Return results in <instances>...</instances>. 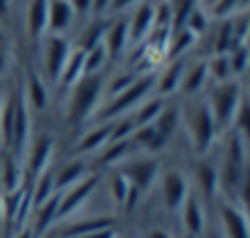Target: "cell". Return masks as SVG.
I'll list each match as a JSON object with an SVG mask.
<instances>
[{"mask_svg":"<svg viewBox=\"0 0 250 238\" xmlns=\"http://www.w3.org/2000/svg\"><path fill=\"white\" fill-rule=\"evenodd\" d=\"M105 91V76L103 74H83L71 88H69V101H66V123L69 126H81L88 118L96 115L101 98Z\"/></svg>","mask_w":250,"mask_h":238,"instance_id":"obj_1","label":"cell"},{"mask_svg":"<svg viewBox=\"0 0 250 238\" xmlns=\"http://www.w3.org/2000/svg\"><path fill=\"white\" fill-rule=\"evenodd\" d=\"M155 91V74H138L135 81L128 86V88H123L120 93L113 96V101L108 106H103L96 118L101 123H110V121H118V118H125V115H130L145 98H150Z\"/></svg>","mask_w":250,"mask_h":238,"instance_id":"obj_2","label":"cell"},{"mask_svg":"<svg viewBox=\"0 0 250 238\" xmlns=\"http://www.w3.org/2000/svg\"><path fill=\"white\" fill-rule=\"evenodd\" d=\"M187 128H189V140L196 150V155H208V150L213 148L216 138H218V126L216 118L208 108V101H199L189 108L187 113Z\"/></svg>","mask_w":250,"mask_h":238,"instance_id":"obj_3","label":"cell"},{"mask_svg":"<svg viewBox=\"0 0 250 238\" xmlns=\"http://www.w3.org/2000/svg\"><path fill=\"white\" fill-rule=\"evenodd\" d=\"M243 86L238 79H230L226 84H216L213 93H211V101H208V108L216 118V126L218 130H228L233 128L235 123V115L243 106Z\"/></svg>","mask_w":250,"mask_h":238,"instance_id":"obj_4","label":"cell"},{"mask_svg":"<svg viewBox=\"0 0 250 238\" xmlns=\"http://www.w3.org/2000/svg\"><path fill=\"white\" fill-rule=\"evenodd\" d=\"M98 182H101V174H88L86 179H81V182L74 184L71 189L62 192V194H59V209H57V223L69 221L74 214H79L81 206H83V204L91 199V194L96 192Z\"/></svg>","mask_w":250,"mask_h":238,"instance_id":"obj_5","label":"cell"},{"mask_svg":"<svg viewBox=\"0 0 250 238\" xmlns=\"http://www.w3.org/2000/svg\"><path fill=\"white\" fill-rule=\"evenodd\" d=\"M54 148H57V143H54V138H52L49 133H42L40 138L30 140L27 152H25V167H22V172L30 177L27 184H32L40 174H44V172L49 170Z\"/></svg>","mask_w":250,"mask_h":238,"instance_id":"obj_6","label":"cell"},{"mask_svg":"<svg viewBox=\"0 0 250 238\" xmlns=\"http://www.w3.org/2000/svg\"><path fill=\"white\" fill-rule=\"evenodd\" d=\"M123 174L128 177V182L140 194H145V192H150L155 187V182L160 177V162L155 157H140V160L128 162V167L123 170Z\"/></svg>","mask_w":250,"mask_h":238,"instance_id":"obj_7","label":"cell"},{"mask_svg":"<svg viewBox=\"0 0 250 238\" xmlns=\"http://www.w3.org/2000/svg\"><path fill=\"white\" fill-rule=\"evenodd\" d=\"M160 192H162V201L169 211H179L184 199L189 196V179L184 172L179 170H169L162 174V182H160Z\"/></svg>","mask_w":250,"mask_h":238,"instance_id":"obj_8","label":"cell"},{"mask_svg":"<svg viewBox=\"0 0 250 238\" xmlns=\"http://www.w3.org/2000/svg\"><path fill=\"white\" fill-rule=\"evenodd\" d=\"M218 218H221L226 238H250V226H248V216L243 206H235L233 201H221Z\"/></svg>","mask_w":250,"mask_h":238,"instance_id":"obj_9","label":"cell"},{"mask_svg":"<svg viewBox=\"0 0 250 238\" xmlns=\"http://www.w3.org/2000/svg\"><path fill=\"white\" fill-rule=\"evenodd\" d=\"M69 52H71V44L62 37V35H52L44 44V71H47V79L49 81H59V74L69 59Z\"/></svg>","mask_w":250,"mask_h":238,"instance_id":"obj_10","label":"cell"},{"mask_svg":"<svg viewBox=\"0 0 250 238\" xmlns=\"http://www.w3.org/2000/svg\"><path fill=\"white\" fill-rule=\"evenodd\" d=\"M152 30H155V3L143 0L138 10L133 13V18L128 20V42L138 47L150 37Z\"/></svg>","mask_w":250,"mask_h":238,"instance_id":"obj_11","label":"cell"},{"mask_svg":"<svg viewBox=\"0 0 250 238\" xmlns=\"http://www.w3.org/2000/svg\"><path fill=\"white\" fill-rule=\"evenodd\" d=\"M179 216H182V228L189 238H199L206 228V211H204V204L196 194H189L179 209Z\"/></svg>","mask_w":250,"mask_h":238,"instance_id":"obj_12","label":"cell"},{"mask_svg":"<svg viewBox=\"0 0 250 238\" xmlns=\"http://www.w3.org/2000/svg\"><path fill=\"white\" fill-rule=\"evenodd\" d=\"M115 226V218L113 216H88V218H74L64 226H59L57 236L59 238H81V236H88L93 231H101V228H110Z\"/></svg>","mask_w":250,"mask_h":238,"instance_id":"obj_13","label":"cell"},{"mask_svg":"<svg viewBox=\"0 0 250 238\" xmlns=\"http://www.w3.org/2000/svg\"><path fill=\"white\" fill-rule=\"evenodd\" d=\"M184 69H187V59H172V62L165 66V71H162L160 76H155V91H157L160 98L167 101V96L179 93Z\"/></svg>","mask_w":250,"mask_h":238,"instance_id":"obj_14","label":"cell"},{"mask_svg":"<svg viewBox=\"0 0 250 238\" xmlns=\"http://www.w3.org/2000/svg\"><path fill=\"white\" fill-rule=\"evenodd\" d=\"M128 44H130L128 42V18H120V20L110 22L105 35H103V49H105L108 59L120 57Z\"/></svg>","mask_w":250,"mask_h":238,"instance_id":"obj_15","label":"cell"},{"mask_svg":"<svg viewBox=\"0 0 250 238\" xmlns=\"http://www.w3.org/2000/svg\"><path fill=\"white\" fill-rule=\"evenodd\" d=\"M108 143H110V123H98L81 135V140L76 143V152L93 155V152H101Z\"/></svg>","mask_w":250,"mask_h":238,"instance_id":"obj_16","label":"cell"},{"mask_svg":"<svg viewBox=\"0 0 250 238\" xmlns=\"http://www.w3.org/2000/svg\"><path fill=\"white\" fill-rule=\"evenodd\" d=\"M74 8L69 0H49V10H47V32L52 35H62L71 20H74Z\"/></svg>","mask_w":250,"mask_h":238,"instance_id":"obj_17","label":"cell"},{"mask_svg":"<svg viewBox=\"0 0 250 238\" xmlns=\"http://www.w3.org/2000/svg\"><path fill=\"white\" fill-rule=\"evenodd\" d=\"M179 121H182V108H179V106H172V103H165L162 113L155 118V123H152L157 138H160L165 145L174 138V133H177V128H179Z\"/></svg>","mask_w":250,"mask_h":238,"instance_id":"obj_18","label":"cell"},{"mask_svg":"<svg viewBox=\"0 0 250 238\" xmlns=\"http://www.w3.org/2000/svg\"><path fill=\"white\" fill-rule=\"evenodd\" d=\"M86 177H88V165H86V160H81V157L71 160L69 165H64V167L54 174L57 194H62V192L71 189L74 184H79V182H81V179H86Z\"/></svg>","mask_w":250,"mask_h":238,"instance_id":"obj_19","label":"cell"},{"mask_svg":"<svg viewBox=\"0 0 250 238\" xmlns=\"http://www.w3.org/2000/svg\"><path fill=\"white\" fill-rule=\"evenodd\" d=\"M22 96H25V101H27L30 110H44V108H47V103H49L47 84H44V81H42V76H40V74H35V71H27Z\"/></svg>","mask_w":250,"mask_h":238,"instance_id":"obj_20","label":"cell"},{"mask_svg":"<svg viewBox=\"0 0 250 238\" xmlns=\"http://www.w3.org/2000/svg\"><path fill=\"white\" fill-rule=\"evenodd\" d=\"M135 150H138V148H135L133 138H128V140H113V143H108V145L101 150L98 165H101V167H113V165H120V162H128Z\"/></svg>","mask_w":250,"mask_h":238,"instance_id":"obj_21","label":"cell"},{"mask_svg":"<svg viewBox=\"0 0 250 238\" xmlns=\"http://www.w3.org/2000/svg\"><path fill=\"white\" fill-rule=\"evenodd\" d=\"M206 84H208V69H206V62H194V64H187L179 91H182L184 96H196Z\"/></svg>","mask_w":250,"mask_h":238,"instance_id":"obj_22","label":"cell"},{"mask_svg":"<svg viewBox=\"0 0 250 238\" xmlns=\"http://www.w3.org/2000/svg\"><path fill=\"white\" fill-rule=\"evenodd\" d=\"M165 98H160V96H150V98H145L128 118L133 121V126L135 128H143V126H152L155 123V118L162 113V108H165Z\"/></svg>","mask_w":250,"mask_h":238,"instance_id":"obj_23","label":"cell"},{"mask_svg":"<svg viewBox=\"0 0 250 238\" xmlns=\"http://www.w3.org/2000/svg\"><path fill=\"white\" fill-rule=\"evenodd\" d=\"M86 71H83V49H71L69 52V59H66V64H64V69H62V74H59V88L62 91H69L81 76H83Z\"/></svg>","mask_w":250,"mask_h":238,"instance_id":"obj_24","label":"cell"},{"mask_svg":"<svg viewBox=\"0 0 250 238\" xmlns=\"http://www.w3.org/2000/svg\"><path fill=\"white\" fill-rule=\"evenodd\" d=\"M47 10L49 0H30L27 8V32L32 40H40L47 32Z\"/></svg>","mask_w":250,"mask_h":238,"instance_id":"obj_25","label":"cell"},{"mask_svg":"<svg viewBox=\"0 0 250 238\" xmlns=\"http://www.w3.org/2000/svg\"><path fill=\"white\" fill-rule=\"evenodd\" d=\"M196 35L194 32H189L187 27H179V30H172V37H169V47H167V59L172 62V59H184L189 52H191V47L196 44Z\"/></svg>","mask_w":250,"mask_h":238,"instance_id":"obj_26","label":"cell"},{"mask_svg":"<svg viewBox=\"0 0 250 238\" xmlns=\"http://www.w3.org/2000/svg\"><path fill=\"white\" fill-rule=\"evenodd\" d=\"M57 209H59V194H54L49 201H44L42 206H37L35 211V236H40V233H47L49 228H54L57 226Z\"/></svg>","mask_w":250,"mask_h":238,"instance_id":"obj_27","label":"cell"},{"mask_svg":"<svg viewBox=\"0 0 250 238\" xmlns=\"http://www.w3.org/2000/svg\"><path fill=\"white\" fill-rule=\"evenodd\" d=\"M223 160L233 162L235 167L248 170V140H245V133L233 130V135H230V140H228V145H226Z\"/></svg>","mask_w":250,"mask_h":238,"instance_id":"obj_28","label":"cell"},{"mask_svg":"<svg viewBox=\"0 0 250 238\" xmlns=\"http://www.w3.org/2000/svg\"><path fill=\"white\" fill-rule=\"evenodd\" d=\"M30 192H32V206H42L44 201H49L54 194H57V187H54V174L47 170L44 174H40L32 184H30Z\"/></svg>","mask_w":250,"mask_h":238,"instance_id":"obj_29","label":"cell"},{"mask_svg":"<svg viewBox=\"0 0 250 238\" xmlns=\"http://www.w3.org/2000/svg\"><path fill=\"white\" fill-rule=\"evenodd\" d=\"M196 179H199V187H201V192L208 196V199H213V196H218V167L216 165H211V162H199V167H196Z\"/></svg>","mask_w":250,"mask_h":238,"instance_id":"obj_30","label":"cell"},{"mask_svg":"<svg viewBox=\"0 0 250 238\" xmlns=\"http://www.w3.org/2000/svg\"><path fill=\"white\" fill-rule=\"evenodd\" d=\"M22 184H25V172H22L20 160L5 157V162H3V194L15 192V189H20Z\"/></svg>","mask_w":250,"mask_h":238,"instance_id":"obj_31","label":"cell"},{"mask_svg":"<svg viewBox=\"0 0 250 238\" xmlns=\"http://www.w3.org/2000/svg\"><path fill=\"white\" fill-rule=\"evenodd\" d=\"M108 20H103V18H96L86 30H83V35H81V42H79V49H83V52H88V49H93V47H98V44H103V35H105V30H108Z\"/></svg>","mask_w":250,"mask_h":238,"instance_id":"obj_32","label":"cell"},{"mask_svg":"<svg viewBox=\"0 0 250 238\" xmlns=\"http://www.w3.org/2000/svg\"><path fill=\"white\" fill-rule=\"evenodd\" d=\"M206 69H208V79H213L216 84H226V81L233 79L228 54H213V57L206 62Z\"/></svg>","mask_w":250,"mask_h":238,"instance_id":"obj_33","label":"cell"},{"mask_svg":"<svg viewBox=\"0 0 250 238\" xmlns=\"http://www.w3.org/2000/svg\"><path fill=\"white\" fill-rule=\"evenodd\" d=\"M201 5V0H172V30L184 27L187 18Z\"/></svg>","mask_w":250,"mask_h":238,"instance_id":"obj_34","label":"cell"},{"mask_svg":"<svg viewBox=\"0 0 250 238\" xmlns=\"http://www.w3.org/2000/svg\"><path fill=\"white\" fill-rule=\"evenodd\" d=\"M105 62H108V54H105L103 44L83 52V71L86 74H101V69L105 66Z\"/></svg>","mask_w":250,"mask_h":238,"instance_id":"obj_35","label":"cell"},{"mask_svg":"<svg viewBox=\"0 0 250 238\" xmlns=\"http://www.w3.org/2000/svg\"><path fill=\"white\" fill-rule=\"evenodd\" d=\"M248 5V0H213V5H211V15L213 18H235L238 10H245Z\"/></svg>","mask_w":250,"mask_h":238,"instance_id":"obj_36","label":"cell"},{"mask_svg":"<svg viewBox=\"0 0 250 238\" xmlns=\"http://www.w3.org/2000/svg\"><path fill=\"white\" fill-rule=\"evenodd\" d=\"M128 189H130V182H128V177H125L123 172H115L110 177V196H113V201L118 206H123L125 196H128Z\"/></svg>","mask_w":250,"mask_h":238,"instance_id":"obj_37","label":"cell"},{"mask_svg":"<svg viewBox=\"0 0 250 238\" xmlns=\"http://www.w3.org/2000/svg\"><path fill=\"white\" fill-rule=\"evenodd\" d=\"M184 27H187L189 32H194L196 37H199V35H204V32L208 30V13H206L201 5H199V8H196V10H194V13L187 18Z\"/></svg>","mask_w":250,"mask_h":238,"instance_id":"obj_38","label":"cell"},{"mask_svg":"<svg viewBox=\"0 0 250 238\" xmlns=\"http://www.w3.org/2000/svg\"><path fill=\"white\" fill-rule=\"evenodd\" d=\"M228 62H230L233 79H235V76H243L245 69H248V44H240V47H235L233 52H228Z\"/></svg>","mask_w":250,"mask_h":238,"instance_id":"obj_39","label":"cell"},{"mask_svg":"<svg viewBox=\"0 0 250 238\" xmlns=\"http://www.w3.org/2000/svg\"><path fill=\"white\" fill-rule=\"evenodd\" d=\"M135 71H123V74H118L110 84H108V91H110V96H115V93H120L123 88H128L133 81H135Z\"/></svg>","mask_w":250,"mask_h":238,"instance_id":"obj_40","label":"cell"},{"mask_svg":"<svg viewBox=\"0 0 250 238\" xmlns=\"http://www.w3.org/2000/svg\"><path fill=\"white\" fill-rule=\"evenodd\" d=\"M143 0H110V8L108 13H125V10H130L133 5H140Z\"/></svg>","mask_w":250,"mask_h":238,"instance_id":"obj_41","label":"cell"},{"mask_svg":"<svg viewBox=\"0 0 250 238\" xmlns=\"http://www.w3.org/2000/svg\"><path fill=\"white\" fill-rule=\"evenodd\" d=\"M108 8H110V0H91V13L96 18H103L108 13Z\"/></svg>","mask_w":250,"mask_h":238,"instance_id":"obj_42","label":"cell"},{"mask_svg":"<svg viewBox=\"0 0 250 238\" xmlns=\"http://www.w3.org/2000/svg\"><path fill=\"white\" fill-rule=\"evenodd\" d=\"M115 226H110V228H101V231H93V233H88V236H81V238H115Z\"/></svg>","mask_w":250,"mask_h":238,"instance_id":"obj_43","label":"cell"},{"mask_svg":"<svg viewBox=\"0 0 250 238\" xmlns=\"http://www.w3.org/2000/svg\"><path fill=\"white\" fill-rule=\"evenodd\" d=\"M71 3V8H74V13H91V0H69Z\"/></svg>","mask_w":250,"mask_h":238,"instance_id":"obj_44","label":"cell"},{"mask_svg":"<svg viewBox=\"0 0 250 238\" xmlns=\"http://www.w3.org/2000/svg\"><path fill=\"white\" fill-rule=\"evenodd\" d=\"M147 238H172L165 228H152V231H147Z\"/></svg>","mask_w":250,"mask_h":238,"instance_id":"obj_45","label":"cell"},{"mask_svg":"<svg viewBox=\"0 0 250 238\" xmlns=\"http://www.w3.org/2000/svg\"><path fill=\"white\" fill-rule=\"evenodd\" d=\"M10 10V0H0V20H3Z\"/></svg>","mask_w":250,"mask_h":238,"instance_id":"obj_46","label":"cell"},{"mask_svg":"<svg viewBox=\"0 0 250 238\" xmlns=\"http://www.w3.org/2000/svg\"><path fill=\"white\" fill-rule=\"evenodd\" d=\"M15 238H35V233H32V228H20Z\"/></svg>","mask_w":250,"mask_h":238,"instance_id":"obj_47","label":"cell"},{"mask_svg":"<svg viewBox=\"0 0 250 238\" xmlns=\"http://www.w3.org/2000/svg\"><path fill=\"white\" fill-rule=\"evenodd\" d=\"M0 218H3V192H0Z\"/></svg>","mask_w":250,"mask_h":238,"instance_id":"obj_48","label":"cell"},{"mask_svg":"<svg viewBox=\"0 0 250 238\" xmlns=\"http://www.w3.org/2000/svg\"><path fill=\"white\" fill-rule=\"evenodd\" d=\"M204 3H206V5H208V8H211V5H213V0H204Z\"/></svg>","mask_w":250,"mask_h":238,"instance_id":"obj_49","label":"cell"},{"mask_svg":"<svg viewBox=\"0 0 250 238\" xmlns=\"http://www.w3.org/2000/svg\"><path fill=\"white\" fill-rule=\"evenodd\" d=\"M115 238H128V236H118V233H115Z\"/></svg>","mask_w":250,"mask_h":238,"instance_id":"obj_50","label":"cell"},{"mask_svg":"<svg viewBox=\"0 0 250 238\" xmlns=\"http://www.w3.org/2000/svg\"><path fill=\"white\" fill-rule=\"evenodd\" d=\"M0 113H3V101H0Z\"/></svg>","mask_w":250,"mask_h":238,"instance_id":"obj_51","label":"cell"},{"mask_svg":"<svg viewBox=\"0 0 250 238\" xmlns=\"http://www.w3.org/2000/svg\"><path fill=\"white\" fill-rule=\"evenodd\" d=\"M160 3H165V0H160Z\"/></svg>","mask_w":250,"mask_h":238,"instance_id":"obj_52","label":"cell"}]
</instances>
